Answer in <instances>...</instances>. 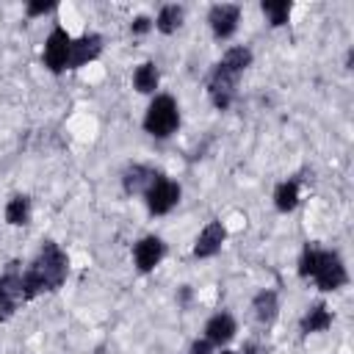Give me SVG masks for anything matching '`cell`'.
<instances>
[{"instance_id":"7","label":"cell","mask_w":354,"mask_h":354,"mask_svg":"<svg viewBox=\"0 0 354 354\" xmlns=\"http://www.w3.org/2000/svg\"><path fill=\"white\" fill-rule=\"evenodd\" d=\"M224 241H227V227L221 221H207L194 241V257H199V260L216 257L221 252Z\"/></svg>"},{"instance_id":"23","label":"cell","mask_w":354,"mask_h":354,"mask_svg":"<svg viewBox=\"0 0 354 354\" xmlns=\"http://www.w3.org/2000/svg\"><path fill=\"white\" fill-rule=\"evenodd\" d=\"M188 354H213V346L202 337V340H194V343L188 346Z\"/></svg>"},{"instance_id":"24","label":"cell","mask_w":354,"mask_h":354,"mask_svg":"<svg viewBox=\"0 0 354 354\" xmlns=\"http://www.w3.org/2000/svg\"><path fill=\"white\" fill-rule=\"evenodd\" d=\"M266 351H268V348H266L263 343H257V340H246L241 354H266Z\"/></svg>"},{"instance_id":"1","label":"cell","mask_w":354,"mask_h":354,"mask_svg":"<svg viewBox=\"0 0 354 354\" xmlns=\"http://www.w3.org/2000/svg\"><path fill=\"white\" fill-rule=\"evenodd\" d=\"M69 277V257L55 241H44L33 263L22 271V301L36 299L39 293L58 290Z\"/></svg>"},{"instance_id":"9","label":"cell","mask_w":354,"mask_h":354,"mask_svg":"<svg viewBox=\"0 0 354 354\" xmlns=\"http://www.w3.org/2000/svg\"><path fill=\"white\" fill-rule=\"evenodd\" d=\"M102 53V36L100 33H83L80 39H72V53H69V69H80L88 61H94Z\"/></svg>"},{"instance_id":"19","label":"cell","mask_w":354,"mask_h":354,"mask_svg":"<svg viewBox=\"0 0 354 354\" xmlns=\"http://www.w3.org/2000/svg\"><path fill=\"white\" fill-rule=\"evenodd\" d=\"M260 11L268 17V22H271L274 28H279V25H285V22L290 19L293 6H290L288 0H263V3H260Z\"/></svg>"},{"instance_id":"22","label":"cell","mask_w":354,"mask_h":354,"mask_svg":"<svg viewBox=\"0 0 354 354\" xmlns=\"http://www.w3.org/2000/svg\"><path fill=\"white\" fill-rule=\"evenodd\" d=\"M50 11H55V3H28L25 6V14L28 17H44Z\"/></svg>"},{"instance_id":"25","label":"cell","mask_w":354,"mask_h":354,"mask_svg":"<svg viewBox=\"0 0 354 354\" xmlns=\"http://www.w3.org/2000/svg\"><path fill=\"white\" fill-rule=\"evenodd\" d=\"M221 354H241V351H232V348H221Z\"/></svg>"},{"instance_id":"15","label":"cell","mask_w":354,"mask_h":354,"mask_svg":"<svg viewBox=\"0 0 354 354\" xmlns=\"http://www.w3.org/2000/svg\"><path fill=\"white\" fill-rule=\"evenodd\" d=\"M183 19H185V8L183 6H177V3H166V6H160V11H158V17L152 19V25L160 30V33H177L180 28H183Z\"/></svg>"},{"instance_id":"10","label":"cell","mask_w":354,"mask_h":354,"mask_svg":"<svg viewBox=\"0 0 354 354\" xmlns=\"http://www.w3.org/2000/svg\"><path fill=\"white\" fill-rule=\"evenodd\" d=\"M238 332V321L230 313H216L205 324V340L210 346H227Z\"/></svg>"},{"instance_id":"21","label":"cell","mask_w":354,"mask_h":354,"mask_svg":"<svg viewBox=\"0 0 354 354\" xmlns=\"http://www.w3.org/2000/svg\"><path fill=\"white\" fill-rule=\"evenodd\" d=\"M17 299L14 296H8V293H0V321H8L14 313H17Z\"/></svg>"},{"instance_id":"12","label":"cell","mask_w":354,"mask_h":354,"mask_svg":"<svg viewBox=\"0 0 354 354\" xmlns=\"http://www.w3.org/2000/svg\"><path fill=\"white\" fill-rule=\"evenodd\" d=\"M155 169H149V166H144V163H130L124 171H122V188H124V194L127 196H133V194H141L144 196V191L149 188V183L155 180Z\"/></svg>"},{"instance_id":"8","label":"cell","mask_w":354,"mask_h":354,"mask_svg":"<svg viewBox=\"0 0 354 354\" xmlns=\"http://www.w3.org/2000/svg\"><path fill=\"white\" fill-rule=\"evenodd\" d=\"M163 254H166V243H163L158 235H144V238L136 241V246H133V263H136V268H138L141 274L152 271V268L163 260Z\"/></svg>"},{"instance_id":"26","label":"cell","mask_w":354,"mask_h":354,"mask_svg":"<svg viewBox=\"0 0 354 354\" xmlns=\"http://www.w3.org/2000/svg\"><path fill=\"white\" fill-rule=\"evenodd\" d=\"M0 293H3V277H0Z\"/></svg>"},{"instance_id":"20","label":"cell","mask_w":354,"mask_h":354,"mask_svg":"<svg viewBox=\"0 0 354 354\" xmlns=\"http://www.w3.org/2000/svg\"><path fill=\"white\" fill-rule=\"evenodd\" d=\"M155 25H152V19L147 17V14H138V17H133L130 19V33L133 36H144V33H149Z\"/></svg>"},{"instance_id":"17","label":"cell","mask_w":354,"mask_h":354,"mask_svg":"<svg viewBox=\"0 0 354 354\" xmlns=\"http://www.w3.org/2000/svg\"><path fill=\"white\" fill-rule=\"evenodd\" d=\"M296 205H299V180H282L277 188H274V207L279 210V213H290V210H296Z\"/></svg>"},{"instance_id":"3","label":"cell","mask_w":354,"mask_h":354,"mask_svg":"<svg viewBox=\"0 0 354 354\" xmlns=\"http://www.w3.org/2000/svg\"><path fill=\"white\" fill-rule=\"evenodd\" d=\"M144 130L152 138H169L180 127V105L171 94H155L144 113Z\"/></svg>"},{"instance_id":"4","label":"cell","mask_w":354,"mask_h":354,"mask_svg":"<svg viewBox=\"0 0 354 354\" xmlns=\"http://www.w3.org/2000/svg\"><path fill=\"white\" fill-rule=\"evenodd\" d=\"M180 185L163 174H155V180L149 183V188L144 191V202H147V210L152 216H166L169 210L177 207L180 202Z\"/></svg>"},{"instance_id":"2","label":"cell","mask_w":354,"mask_h":354,"mask_svg":"<svg viewBox=\"0 0 354 354\" xmlns=\"http://www.w3.org/2000/svg\"><path fill=\"white\" fill-rule=\"evenodd\" d=\"M299 277L313 279L321 290H340L348 282L346 263L340 260L337 252L321 249V246H304L299 257Z\"/></svg>"},{"instance_id":"16","label":"cell","mask_w":354,"mask_h":354,"mask_svg":"<svg viewBox=\"0 0 354 354\" xmlns=\"http://www.w3.org/2000/svg\"><path fill=\"white\" fill-rule=\"evenodd\" d=\"M158 83H160V75H158V66L152 61H144L133 69V88L138 94H155Z\"/></svg>"},{"instance_id":"11","label":"cell","mask_w":354,"mask_h":354,"mask_svg":"<svg viewBox=\"0 0 354 354\" xmlns=\"http://www.w3.org/2000/svg\"><path fill=\"white\" fill-rule=\"evenodd\" d=\"M252 61H254L252 50H249L246 44H235V47H230V50L221 55V61H216V66H218L221 72H227L230 77L238 80V77L252 66Z\"/></svg>"},{"instance_id":"18","label":"cell","mask_w":354,"mask_h":354,"mask_svg":"<svg viewBox=\"0 0 354 354\" xmlns=\"http://www.w3.org/2000/svg\"><path fill=\"white\" fill-rule=\"evenodd\" d=\"M6 221L11 227H25L30 221V199L25 194H14L6 202Z\"/></svg>"},{"instance_id":"5","label":"cell","mask_w":354,"mask_h":354,"mask_svg":"<svg viewBox=\"0 0 354 354\" xmlns=\"http://www.w3.org/2000/svg\"><path fill=\"white\" fill-rule=\"evenodd\" d=\"M69 53H72V36L64 28H53L50 36L44 39V66L55 75L69 69Z\"/></svg>"},{"instance_id":"13","label":"cell","mask_w":354,"mask_h":354,"mask_svg":"<svg viewBox=\"0 0 354 354\" xmlns=\"http://www.w3.org/2000/svg\"><path fill=\"white\" fill-rule=\"evenodd\" d=\"M252 315L260 326H271L279 315V296L274 290H260L254 299H252Z\"/></svg>"},{"instance_id":"14","label":"cell","mask_w":354,"mask_h":354,"mask_svg":"<svg viewBox=\"0 0 354 354\" xmlns=\"http://www.w3.org/2000/svg\"><path fill=\"white\" fill-rule=\"evenodd\" d=\"M299 326H301V332L304 335H315V332H326L329 326H332V313H329V307L326 304H313L304 315H301V321H299Z\"/></svg>"},{"instance_id":"6","label":"cell","mask_w":354,"mask_h":354,"mask_svg":"<svg viewBox=\"0 0 354 354\" xmlns=\"http://www.w3.org/2000/svg\"><path fill=\"white\" fill-rule=\"evenodd\" d=\"M238 22H241V8H238L235 3H216V6L207 11L210 33H213V39H218V41H227V39L238 30Z\"/></svg>"}]
</instances>
